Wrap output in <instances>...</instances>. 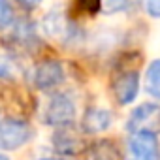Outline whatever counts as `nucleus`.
Wrapping results in <instances>:
<instances>
[{
  "instance_id": "1",
  "label": "nucleus",
  "mask_w": 160,
  "mask_h": 160,
  "mask_svg": "<svg viewBox=\"0 0 160 160\" xmlns=\"http://www.w3.org/2000/svg\"><path fill=\"white\" fill-rule=\"evenodd\" d=\"M42 119L45 124L49 126H64V124H70L73 119H75V113H77V108H75V102L68 96V94H53L45 100L43 104V111H42Z\"/></svg>"
},
{
  "instance_id": "2",
  "label": "nucleus",
  "mask_w": 160,
  "mask_h": 160,
  "mask_svg": "<svg viewBox=\"0 0 160 160\" xmlns=\"http://www.w3.org/2000/svg\"><path fill=\"white\" fill-rule=\"evenodd\" d=\"M32 138V130L25 121L4 119L0 122V152L2 151H17L28 143Z\"/></svg>"
},
{
  "instance_id": "3",
  "label": "nucleus",
  "mask_w": 160,
  "mask_h": 160,
  "mask_svg": "<svg viewBox=\"0 0 160 160\" xmlns=\"http://www.w3.org/2000/svg\"><path fill=\"white\" fill-rule=\"evenodd\" d=\"M128 151L132 160H160V143L152 130L132 132Z\"/></svg>"
},
{
  "instance_id": "4",
  "label": "nucleus",
  "mask_w": 160,
  "mask_h": 160,
  "mask_svg": "<svg viewBox=\"0 0 160 160\" xmlns=\"http://www.w3.org/2000/svg\"><path fill=\"white\" fill-rule=\"evenodd\" d=\"M64 81V66L57 60H45L34 70V85L42 91L58 87Z\"/></svg>"
},
{
  "instance_id": "5",
  "label": "nucleus",
  "mask_w": 160,
  "mask_h": 160,
  "mask_svg": "<svg viewBox=\"0 0 160 160\" xmlns=\"http://www.w3.org/2000/svg\"><path fill=\"white\" fill-rule=\"evenodd\" d=\"M115 98L121 106H128L138 98L139 92V75L138 72H124L115 79Z\"/></svg>"
},
{
  "instance_id": "6",
  "label": "nucleus",
  "mask_w": 160,
  "mask_h": 160,
  "mask_svg": "<svg viewBox=\"0 0 160 160\" xmlns=\"http://www.w3.org/2000/svg\"><path fill=\"white\" fill-rule=\"evenodd\" d=\"M160 117V108L156 104H151V102H145V104H139L128 117L126 121V128L130 132H138V130H149V124Z\"/></svg>"
},
{
  "instance_id": "7",
  "label": "nucleus",
  "mask_w": 160,
  "mask_h": 160,
  "mask_svg": "<svg viewBox=\"0 0 160 160\" xmlns=\"http://www.w3.org/2000/svg\"><path fill=\"white\" fill-rule=\"evenodd\" d=\"M113 124V113L106 108H91L85 115H83V121H81V126L85 132L89 134H100V132H106L109 130Z\"/></svg>"
},
{
  "instance_id": "8",
  "label": "nucleus",
  "mask_w": 160,
  "mask_h": 160,
  "mask_svg": "<svg viewBox=\"0 0 160 160\" xmlns=\"http://www.w3.org/2000/svg\"><path fill=\"white\" fill-rule=\"evenodd\" d=\"M145 91L149 96L160 100V58H154L145 72Z\"/></svg>"
},
{
  "instance_id": "9",
  "label": "nucleus",
  "mask_w": 160,
  "mask_h": 160,
  "mask_svg": "<svg viewBox=\"0 0 160 160\" xmlns=\"http://www.w3.org/2000/svg\"><path fill=\"white\" fill-rule=\"evenodd\" d=\"M42 27H43L45 34H49V36H53V38H60V36L66 34V21H64L62 15L57 13V12L47 13V15L43 17Z\"/></svg>"
},
{
  "instance_id": "10",
  "label": "nucleus",
  "mask_w": 160,
  "mask_h": 160,
  "mask_svg": "<svg viewBox=\"0 0 160 160\" xmlns=\"http://www.w3.org/2000/svg\"><path fill=\"white\" fill-rule=\"evenodd\" d=\"M17 72H19V68H17V62L13 60V57L6 49L0 47V79H12L17 75Z\"/></svg>"
},
{
  "instance_id": "11",
  "label": "nucleus",
  "mask_w": 160,
  "mask_h": 160,
  "mask_svg": "<svg viewBox=\"0 0 160 160\" xmlns=\"http://www.w3.org/2000/svg\"><path fill=\"white\" fill-rule=\"evenodd\" d=\"M128 6V0H100V8L106 15H115L124 12Z\"/></svg>"
},
{
  "instance_id": "12",
  "label": "nucleus",
  "mask_w": 160,
  "mask_h": 160,
  "mask_svg": "<svg viewBox=\"0 0 160 160\" xmlns=\"http://www.w3.org/2000/svg\"><path fill=\"white\" fill-rule=\"evenodd\" d=\"M13 21V8L10 0H0V28H6Z\"/></svg>"
},
{
  "instance_id": "13",
  "label": "nucleus",
  "mask_w": 160,
  "mask_h": 160,
  "mask_svg": "<svg viewBox=\"0 0 160 160\" xmlns=\"http://www.w3.org/2000/svg\"><path fill=\"white\" fill-rule=\"evenodd\" d=\"M143 6L151 17L160 19V0H143Z\"/></svg>"
},
{
  "instance_id": "14",
  "label": "nucleus",
  "mask_w": 160,
  "mask_h": 160,
  "mask_svg": "<svg viewBox=\"0 0 160 160\" xmlns=\"http://www.w3.org/2000/svg\"><path fill=\"white\" fill-rule=\"evenodd\" d=\"M19 2L27 8H36L38 4H42V0H19Z\"/></svg>"
},
{
  "instance_id": "15",
  "label": "nucleus",
  "mask_w": 160,
  "mask_h": 160,
  "mask_svg": "<svg viewBox=\"0 0 160 160\" xmlns=\"http://www.w3.org/2000/svg\"><path fill=\"white\" fill-rule=\"evenodd\" d=\"M0 160H10V158H8V156H4L2 152H0Z\"/></svg>"
},
{
  "instance_id": "16",
  "label": "nucleus",
  "mask_w": 160,
  "mask_h": 160,
  "mask_svg": "<svg viewBox=\"0 0 160 160\" xmlns=\"http://www.w3.org/2000/svg\"><path fill=\"white\" fill-rule=\"evenodd\" d=\"M40 160H58V158H40Z\"/></svg>"
}]
</instances>
